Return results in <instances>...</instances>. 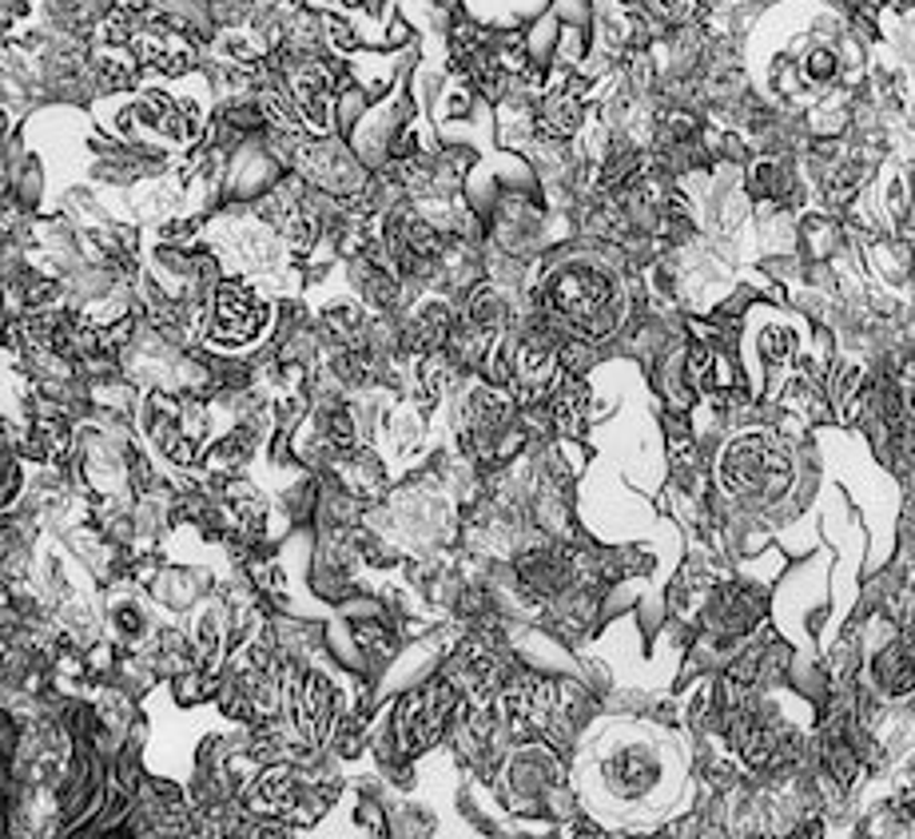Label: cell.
Returning a JSON list of instances; mask_svg holds the SVG:
<instances>
[{
	"mask_svg": "<svg viewBox=\"0 0 915 839\" xmlns=\"http://www.w3.org/2000/svg\"><path fill=\"white\" fill-rule=\"evenodd\" d=\"M550 306L577 338H601L613 326V286L590 267H570L553 279Z\"/></svg>",
	"mask_w": 915,
	"mask_h": 839,
	"instance_id": "cell-2",
	"label": "cell"
},
{
	"mask_svg": "<svg viewBox=\"0 0 915 839\" xmlns=\"http://www.w3.org/2000/svg\"><path fill=\"white\" fill-rule=\"evenodd\" d=\"M764 617V602L753 589H741V585H728V589L716 593V602H708V620L713 629L721 633H748L756 620Z\"/></svg>",
	"mask_w": 915,
	"mask_h": 839,
	"instance_id": "cell-8",
	"label": "cell"
},
{
	"mask_svg": "<svg viewBox=\"0 0 915 839\" xmlns=\"http://www.w3.org/2000/svg\"><path fill=\"white\" fill-rule=\"evenodd\" d=\"M68 446V422L60 414H40L32 426V454L37 458H57L60 449Z\"/></svg>",
	"mask_w": 915,
	"mask_h": 839,
	"instance_id": "cell-14",
	"label": "cell"
},
{
	"mask_svg": "<svg viewBox=\"0 0 915 839\" xmlns=\"http://www.w3.org/2000/svg\"><path fill=\"white\" fill-rule=\"evenodd\" d=\"M688 374H693L696 391L708 394V398L728 402L741 391V371H736L733 358H728L725 351H716V346H693V354H688Z\"/></svg>",
	"mask_w": 915,
	"mask_h": 839,
	"instance_id": "cell-6",
	"label": "cell"
},
{
	"mask_svg": "<svg viewBox=\"0 0 915 839\" xmlns=\"http://www.w3.org/2000/svg\"><path fill=\"white\" fill-rule=\"evenodd\" d=\"M876 677L892 697H899V693H907L915 685V657L904 645H892V649H884L876 657Z\"/></svg>",
	"mask_w": 915,
	"mask_h": 839,
	"instance_id": "cell-13",
	"label": "cell"
},
{
	"mask_svg": "<svg viewBox=\"0 0 915 839\" xmlns=\"http://www.w3.org/2000/svg\"><path fill=\"white\" fill-rule=\"evenodd\" d=\"M223 502L231 506V514H235V522L248 529L251 537L263 534V522H268V506H263V497L255 494V489L248 486V482H228L223 486Z\"/></svg>",
	"mask_w": 915,
	"mask_h": 839,
	"instance_id": "cell-12",
	"label": "cell"
},
{
	"mask_svg": "<svg viewBox=\"0 0 915 839\" xmlns=\"http://www.w3.org/2000/svg\"><path fill=\"white\" fill-rule=\"evenodd\" d=\"M331 708H334L331 685H326L323 677H315V673L303 677V688H299V728H303L311 740H319V736L326 732Z\"/></svg>",
	"mask_w": 915,
	"mask_h": 839,
	"instance_id": "cell-10",
	"label": "cell"
},
{
	"mask_svg": "<svg viewBox=\"0 0 915 839\" xmlns=\"http://www.w3.org/2000/svg\"><path fill=\"white\" fill-rule=\"evenodd\" d=\"M573 557L565 554V549H537V554L522 557V582L525 589L542 593V597H550V593H562L565 585L573 582Z\"/></svg>",
	"mask_w": 915,
	"mask_h": 839,
	"instance_id": "cell-9",
	"label": "cell"
},
{
	"mask_svg": "<svg viewBox=\"0 0 915 839\" xmlns=\"http://www.w3.org/2000/svg\"><path fill=\"white\" fill-rule=\"evenodd\" d=\"M502 712L514 732L537 736L550 745H570V732L577 725V693L557 680L522 677L505 688Z\"/></svg>",
	"mask_w": 915,
	"mask_h": 839,
	"instance_id": "cell-1",
	"label": "cell"
},
{
	"mask_svg": "<svg viewBox=\"0 0 915 839\" xmlns=\"http://www.w3.org/2000/svg\"><path fill=\"white\" fill-rule=\"evenodd\" d=\"M148 434H152V442L168 458L188 466V462L200 458V446L208 438V411L195 398H163V394H155L148 402Z\"/></svg>",
	"mask_w": 915,
	"mask_h": 839,
	"instance_id": "cell-3",
	"label": "cell"
},
{
	"mask_svg": "<svg viewBox=\"0 0 915 839\" xmlns=\"http://www.w3.org/2000/svg\"><path fill=\"white\" fill-rule=\"evenodd\" d=\"M268 323V306L263 299L243 283H228L215 295V315H211V338L220 343H251Z\"/></svg>",
	"mask_w": 915,
	"mask_h": 839,
	"instance_id": "cell-5",
	"label": "cell"
},
{
	"mask_svg": "<svg viewBox=\"0 0 915 839\" xmlns=\"http://www.w3.org/2000/svg\"><path fill=\"white\" fill-rule=\"evenodd\" d=\"M545 406H550V418L553 426H557V434H565V438H577L585 429V422H590V391H585V382L573 371H565L562 378H557V386H553Z\"/></svg>",
	"mask_w": 915,
	"mask_h": 839,
	"instance_id": "cell-7",
	"label": "cell"
},
{
	"mask_svg": "<svg viewBox=\"0 0 915 839\" xmlns=\"http://www.w3.org/2000/svg\"><path fill=\"white\" fill-rule=\"evenodd\" d=\"M828 398H832V411L839 414V422L859 418L864 406H868V378H864V371H859V366H839L828 378Z\"/></svg>",
	"mask_w": 915,
	"mask_h": 839,
	"instance_id": "cell-11",
	"label": "cell"
},
{
	"mask_svg": "<svg viewBox=\"0 0 915 839\" xmlns=\"http://www.w3.org/2000/svg\"><path fill=\"white\" fill-rule=\"evenodd\" d=\"M326 438H331L334 449H351L354 446V429H351V418H346L343 411L331 414V422H326Z\"/></svg>",
	"mask_w": 915,
	"mask_h": 839,
	"instance_id": "cell-15",
	"label": "cell"
},
{
	"mask_svg": "<svg viewBox=\"0 0 915 839\" xmlns=\"http://www.w3.org/2000/svg\"><path fill=\"white\" fill-rule=\"evenodd\" d=\"M454 708H458V688H454V680H446V677L430 680V685H422L419 693H411L399 708L402 752H422V748L434 745V740L446 732Z\"/></svg>",
	"mask_w": 915,
	"mask_h": 839,
	"instance_id": "cell-4",
	"label": "cell"
}]
</instances>
